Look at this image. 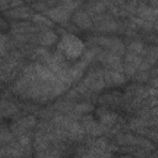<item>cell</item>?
I'll use <instances>...</instances> for the list:
<instances>
[{
    "mask_svg": "<svg viewBox=\"0 0 158 158\" xmlns=\"http://www.w3.org/2000/svg\"><path fill=\"white\" fill-rule=\"evenodd\" d=\"M57 49L64 59L74 62L83 57L85 52V44L79 36L74 33H65L59 38Z\"/></svg>",
    "mask_w": 158,
    "mask_h": 158,
    "instance_id": "cell-1",
    "label": "cell"
}]
</instances>
